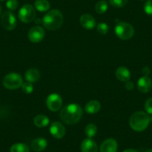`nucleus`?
Returning a JSON list of instances; mask_svg holds the SVG:
<instances>
[{
  "mask_svg": "<svg viewBox=\"0 0 152 152\" xmlns=\"http://www.w3.org/2000/svg\"><path fill=\"white\" fill-rule=\"evenodd\" d=\"M83 111L77 104H70L64 107L60 113L61 119L68 125H73L78 122L82 117Z\"/></svg>",
  "mask_w": 152,
  "mask_h": 152,
  "instance_id": "obj_1",
  "label": "nucleus"
},
{
  "mask_svg": "<svg viewBox=\"0 0 152 152\" xmlns=\"http://www.w3.org/2000/svg\"><path fill=\"white\" fill-rule=\"evenodd\" d=\"M64 22L62 13L56 9L52 10L45 14L43 18V24L48 30L55 31L60 28Z\"/></svg>",
  "mask_w": 152,
  "mask_h": 152,
  "instance_id": "obj_2",
  "label": "nucleus"
},
{
  "mask_svg": "<svg viewBox=\"0 0 152 152\" xmlns=\"http://www.w3.org/2000/svg\"><path fill=\"white\" fill-rule=\"evenodd\" d=\"M151 118L146 113L142 111L136 112L130 119V126L135 131H143L150 123Z\"/></svg>",
  "mask_w": 152,
  "mask_h": 152,
  "instance_id": "obj_3",
  "label": "nucleus"
},
{
  "mask_svg": "<svg viewBox=\"0 0 152 152\" xmlns=\"http://www.w3.org/2000/svg\"><path fill=\"white\" fill-rule=\"evenodd\" d=\"M115 34L121 40H129L134 36V29L131 24L125 22H119L115 27Z\"/></svg>",
  "mask_w": 152,
  "mask_h": 152,
  "instance_id": "obj_4",
  "label": "nucleus"
},
{
  "mask_svg": "<svg viewBox=\"0 0 152 152\" xmlns=\"http://www.w3.org/2000/svg\"><path fill=\"white\" fill-rule=\"evenodd\" d=\"M2 84L8 90H17L23 85V78L17 73H10L4 77Z\"/></svg>",
  "mask_w": 152,
  "mask_h": 152,
  "instance_id": "obj_5",
  "label": "nucleus"
},
{
  "mask_svg": "<svg viewBox=\"0 0 152 152\" xmlns=\"http://www.w3.org/2000/svg\"><path fill=\"white\" fill-rule=\"evenodd\" d=\"M19 19L20 21L25 23H29L35 19L36 12L35 9L31 5L26 4L24 5L19 11Z\"/></svg>",
  "mask_w": 152,
  "mask_h": 152,
  "instance_id": "obj_6",
  "label": "nucleus"
},
{
  "mask_svg": "<svg viewBox=\"0 0 152 152\" xmlns=\"http://www.w3.org/2000/svg\"><path fill=\"white\" fill-rule=\"evenodd\" d=\"M2 25L3 28L6 30L11 31L14 30L17 26V20L11 11H5L2 16Z\"/></svg>",
  "mask_w": 152,
  "mask_h": 152,
  "instance_id": "obj_7",
  "label": "nucleus"
},
{
  "mask_svg": "<svg viewBox=\"0 0 152 152\" xmlns=\"http://www.w3.org/2000/svg\"><path fill=\"white\" fill-rule=\"evenodd\" d=\"M63 104L62 99L57 93L50 94L46 99V106L51 111H58L61 107Z\"/></svg>",
  "mask_w": 152,
  "mask_h": 152,
  "instance_id": "obj_8",
  "label": "nucleus"
},
{
  "mask_svg": "<svg viewBox=\"0 0 152 152\" xmlns=\"http://www.w3.org/2000/svg\"><path fill=\"white\" fill-rule=\"evenodd\" d=\"M45 37V31L40 26H34L31 28L28 34V37L32 43H39L42 41Z\"/></svg>",
  "mask_w": 152,
  "mask_h": 152,
  "instance_id": "obj_9",
  "label": "nucleus"
},
{
  "mask_svg": "<svg viewBox=\"0 0 152 152\" xmlns=\"http://www.w3.org/2000/svg\"><path fill=\"white\" fill-rule=\"evenodd\" d=\"M50 134L55 139L63 138L66 134L65 127L61 122H53L50 126Z\"/></svg>",
  "mask_w": 152,
  "mask_h": 152,
  "instance_id": "obj_10",
  "label": "nucleus"
},
{
  "mask_svg": "<svg viewBox=\"0 0 152 152\" xmlns=\"http://www.w3.org/2000/svg\"><path fill=\"white\" fill-rule=\"evenodd\" d=\"M118 148L117 142L114 139H107L102 143L100 147L101 152H116Z\"/></svg>",
  "mask_w": 152,
  "mask_h": 152,
  "instance_id": "obj_11",
  "label": "nucleus"
},
{
  "mask_svg": "<svg viewBox=\"0 0 152 152\" xmlns=\"http://www.w3.org/2000/svg\"><path fill=\"white\" fill-rule=\"evenodd\" d=\"M137 87L141 93H148L152 87V81L148 76H144L139 79L137 82Z\"/></svg>",
  "mask_w": 152,
  "mask_h": 152,
  "instance_id": "obj_12",
  "label": "nucleus"
},
{
  "mask_svg": "<svg viewBox=\"0 0 152 152\" xmlns=\"http://www.w3.org/2000/svg\"><path fill=\"white\" fill-rule=\"evenodd\" d=\"M80 23L85 29L92 30L96 26V20L92 15L88 14H84L80 17Z\"/></svg>",
  "mask_w": 152,
  "mask_h": 152,
  "instance_id": "obj_13",
  "label": "nucleus"
},
{
  "mask_svg": "<svg viewBox=\"0 0 152 152\" xmlns=\"http://www.w3.org/2000/svg\"><path fill=\"white\" fill-rule=\"evenodd\" d=\"M82 152H98V145L94 140L91 138L85 139L81 143Z\"/></svg>",
  "mask_w": 152,
  "mask_h": 152,
  "instance_id": "obj_14",
  "label": "nucleus"
},
{
  "mask_svg": "<svg viewBox=\"0 0 152 152\" xmlns=\"http://www.w3.org/2000/svg\"><path fill=\"white\" fill-rule=\"evenodd\" d=\"M31 146L34 151H42L47 147V141L44 138H37L31 142Z\"/></svg>",
  "mask_w": 152,
  "mask_h": 152,
  "instance_id": "obj_15",
  "label": "nucleus"
},
{
  "mask_svg": "<svg viewBox=\"0 0 152 152\" xmlns=\"http://www.w3.org/2000/svg\"><path fill=\"white\" fill-rule=\"evenodd\" d=\"M116 76L119 81L126 82L131 78V72L126 67L121 66L116 69Z\"/></svg>",
  "mask_w": 152,
  "mask_h": 152,
  "instance_id": "obj_16",
  "label": "nucleus"
},
{
  "mask_svg": "<svg viewBox=\"0 0 152 152\" xmlns=\"http://www.w3.org/2000/svg\"><path fill=\"white\" fill-rule=\"evenodd\" d=\"M25 76H26V79L28 82L34 83L40 79V72L37 69H30L27 70Z\"/></svg>",
  "mask_w": 152,
  "mask_h": 152,
  "instance_id": "obj_17",
  "label": "nucleus"
},
{
  "mask_svg": "<svg viewBox=\"0 0 152 152\" xmlns=\"http://www.w3.org/2000/svg\"><path fill=\"white\" fill-rule=\"evenodd\" d=\"M85 111L87 113L94 114L99 112L101 109V104L98 101L92 100L85 105Z\"/></svg>",
  "mask_w": 152,
  "mask_h": 152,
  "instance_id": "obj_18",
  "label": "nucleus"
},
{
  "mask_svg": "<svg viewBox=\"0 0 152 152\" xmlns=\"http://www.w3.org/2000/svg\"><path fill=\"white\" fill-rule=\"evenodd\" d=\"M34 123L37 127L44 128L49 124V119L44 115H37L34 119Z\"/></svg>",
  "mask_w": 152,
  "mask_h": 152,
  "instance_id": "obj_19",
  "label": "nucleus"
},
{
  "mask_svg": "<svg viewBox=\"0 0 152 152\" xmlns=\"http://www.w3.org/2000/svg\"><path fill=\"white\" fill-rule=\"evenodd\" d=\"M34 7L40 12H46L50 8V4L48 0H36L34 2Z\"/></svg>",
  "mask_w": 152,
  "mask_h": 152,
  "instance_id": "obj_20",
  "label": "nucleus"
},
{
  "mask_svg": "<svg viewBox=\"0 0 152 152\" xmlns=\"http://www.w3.org/2000/svg\"><path fill=\"white\" fill-rule=\"evenodd\" d=\"M108 8V4L106 0H101L99 2H97L95 7V10H96V13L99 14H104Z\"/></svg>",
  "mask_w": 152,
  "mask_h": 152,
  "instance_id": "obj_21",
  "label": "nucleus"
},
{
  "mask_svg": "<svg viewBox=\"0 0 152 152\" xmlns=\"http://www.w3.org/2000/svg\"><path fill=\"white\" fill-rule=\"evenodd\" d=\"M97 134V127L95 124L90 123L86 126L85 134L88 138H93Z\"/></svg>",
  "mask_w": 152,
  "mask_h": 152,
  "instance_id": "obj_22",
  "label": "nucleus"
},
{
  "mask_svg": "<svg viewBox=\"0 0 152 152\" xmlns=\"http://www.w3.org/2000/svg\"><path fill=\"white\" fill-rule=\"evenodd\" d=\"M11 152H30L29 148L24 143H17L11 146Z\"/></svg>",
  "mask_w": 152,
  "mask_h": 152,
  "instance_id": "obj_23",
  "label": "nucleus"
},
{
  "mask_svg": "<svg viewBox=\"0 0 152 152\" xmlns=\"http://www.w3.org/2000/svg\"><path fill=\"white\" fill-rule=\"evenodd\" d=\"M128 0H109L110 4L115 8H122L124 7L127 3Z\"/></svg>",
  "mask_w": 152,
  "mask_h": 152,
  "instance_id": "obj_24",
  "label": "nucleus"
},
{
  "mask_svg": "<svg viewBox=\"0 0 152 152\" xmlns=\"http://www.w3.org/2000/svg\"><path fill=\"white\" fill-rule=\"evenodd\" d=\"M97 30L99 31V33L104 35L107 33L108 31H109V27H108L107 24H106V23H100L99 24H98Z\"/></svg>",
  "mask_w": 152,
  "mask_h": 152,
  "instance_id": "obj_25",
  "label": "nucleus"
},
{
  "mask_svg": "<svg viewBox=\"0 0 152 152\" xmlns=\"http://www.w3.org/2000/svg\"><path fill=\"white\" fill-rule=\"evenodd\" d=\"M22 90H23V91L26 94H30V93H31L33 92L34 87L31 83L26 82L24 84H23V85H22Z\"/></svg>",
  "mask_w": 152,
  "mask_h": 152,
  "instance_id": "obj_26",
  "label": "nucleus"
},
{
  "mask_svg": "<svg viewBox=\"0 0 152 152\" xmlns=\"http://www.w3.org/2000/svg\"><path fill=\"white\" fill-rule=\"evenodd\" d=\"M19 6V2L17 0H8L6 2V7L10 11H14Z\"/></svg>",
  "mask_w": 152,
  "mask_h": 152,
  "instance_id": "obj_27",
  "label": "nucleus"
},
{
  "mask_svg": "<svg viewBox=\"0 0 152 152\" xmlns=\"http://www.w3.org/2000/svg\"><path fill=\"white\" fill-rule=\"evenodd\" d=\"M144 11L148 15L152 16V0H148L144 5Z\"/></svg>",
  "mask_w": 152,
  "mask_h": 152,
  "instance_id": "obj_28",
  "label": "nucleus"
},
{
  "mask_svg": "<svg viewBox=\"0 0 152 152\" xmlns=\"http://www.w3.org/2000/svg\"><path fill=\"white\" fill-rule=\"evenodd\" d=\"M145 109L148 114H152V98H149L145 103Z\"/></svg>",
  "mask_w": 152,
  "mask_h": 152,
  "instance_id": "obj_29",
  "label": "nucleus"
},
{
  "mask_svg": "<svg viewBox=\"0 0 152 152\" xmlns=\"http://www.w3.org/2000/svg\"><path fill=\"white\" fill-rule=\"evenodd\" d=\"M134 83L131 82V81H126V84H125V87H126L127 90H132L133 89H134Z\"/></svg>",
  "mask_w": 152,
  "mask_h": 152,
  "instance_id": "obj_30",
  "label": "nucleus"
},
{
  "mask_svg": "<svg viewBox=\"0 0 152 152\" xmlns=\"http://www.w3.org/2000/svg\"><path fill=\"white\" fill-rule=\"evenodd\" d=\"M142 74L144 76H148V75L150 74V69L147 66L144 67L142 69Z\"/></svg>",
  "mask_w": 152,
  "mask_h": 152,
  "instance_id": "obj_31",
  "label": "nucleus"
},
{
  "mask_svg": "<svg viewBox=\"0 0 152 152\" xmlns=\"http://www.w3.org/2000/svg\"><path fill=\"white\" fill-rule=\"evenodd\" d=\"M123 152H139V151L137 150H135V149L129 148V149H126V150L124 151Z\"/></svg>",
  "mask_w": 152,
  "mask_h": 152,
  "instance_id": "obj_32",
  "label": "nucleus"
},
{
  "mask_svg": "<svg viewBox=\"0 0 152 152\" xmlns=\"http://www.w3.org/2000/svg\"><path fill=\"white\" fill-rule=\"evenodd\" d=\"M145 152H152V149H148Z\"/></svg>",
  "mask_w": 152,
  "mask_h": 152,
  "instance_id": "obj_33",
  "label": "nucleus"
},
{
  "mask_svg": "<svg viewBox=\"0 0 152 152\" xmlns=\"http://www.w3.org/2000/svg\"><path fill=\"white\" fill-rule=\"evenodd\" d=\"M1 11H2V9H1V7H0V14H1Z\"/></svg>",
  "mask_w": 152,
  "mask_h": 152,
  "instance_id": "obj_34",
  "label": "nucleus"
},
{
  "mask_svg": "<svg viewBox=\"0 0 152 152\" xmlns=\"http://www.w3.org/2000/svg\"><path fill=\"white\" fill-rule=\"evenodd\" d=\"M2 1H5V0H0V2H2Z\"/></svg>",
  "mask_w": 152,
  "mask_h": 152,
  "instance_id": "obj_35",
  "label": "nucleus"
},
{
  "mask_svg": "<svg viewBox=\"0 0 152 152\" xmlns=\"http://www.w3.org/2000/svg\"><path fill=\"white\" fill-rule=\"evenodd\" d=\"M151 121H152V117H151Z\"/></svg>",
  "mask_w": 152,
  "mask_h": 152,
  "instance_id": "obj_36",
  "label": "nucleus"
},
{
  "mask_svg": "<svg viewBox=\"0 0 152 152\" xmlns=\"http://www.w3.org/2000/svg\"><path fill=\"white\" fill-rule=\"evenodd\" d=\"M141 1H145V0H141Z\"/></svg>",
  "mask_w": 152,
  "mask_h": 152,
  "instance_id": "obj_37",
  "label": "nucleus"
}]
</instances>
